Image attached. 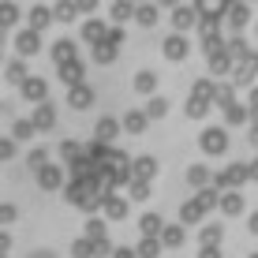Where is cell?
I'll list each match as a JSON object with an SVG mask.
<instances>
[{
	"label": "cell",
	"mask_w": 258,
	"mask_h": 258,
	"mask_svg": "<svg viewBox=\"0 0 258 258\" xmlns=\"http://www.w3.org/2000/svg\"><path fill=\"white\" fill-rule=\"evenodd\" d=\"M191 183H206V172H202V168H191Z\"/></svg>",
	"instance_id": "9a60e30c"
},
{
	"label": "cell",
	"mask_w": 258,
	"mask_h": 258,
	"mask_svg": "<svg viewBox=\"0 0 258 258\" xmlns=\"http://www.w3.org/2000/svg\"><path fill=\"white\" fill-rule=\"evenodd\" d=\"M202 258H221L217 251H210V247H206V251H202Z\"/></svg>",
	"instance_id": "ac0fdd59"
},
{
	"label": "cell",
	"mask_w": 258,
	"mask_h": 258,
	"mask_svg": "<svg viewBox=\"0 0 258 258\" xmlns=\"http://www.w3.org/2000/svg\"><path fill=\"white\" fill-rule=\"evenodd\" d=\"M168 56H180V52H187V41H180V38H168Z\"/></svg>",
	"instance_id": "7a4b0ae2"
},
{
	"label": "cell",
	"mask_w": 258,
	"mask_h": 258,
	"mask_svg": "<svg viewBox=\"0 0 258 258\" xmlns=\"http://www.w3.org/2000/svg\"><path fill=\"white\" fill-rule=\"evenodd\" d=\"M86 97H90V94H86V86H75V94H71V101H75V105H86Z\"/></svg>",
	"instance_id": "8fae6325"
},
{
	"label": "cell",
	"mask_w": 258,
	"mask_h": 258,
	"mask_svg": "<svg viewBox=\"0 0 258 258\" xmlns=\"http://www.w3.org/2000/svg\"><path fill=\"white\" fill-rule=\"evenodd\" d=\"M127 127H131V131L142 127V116H139V112H131V116H127Z\"/></svg>",
	"instance_id": "5bb4252c"
},
{
	"label": "cell",
	"mask_w": 258,
	"mask_h": 258,
	"mask_svg": "<svg viewBox=\"0 0 258 258\" xmlns=\"http://www.w3.org/2000/svg\"><path fill=\"white\" fill-rule=\"evenodd\" d=\"M109 217H123V202L120 199H109Z\"/></svg>",
	"instance_id": "9c48e42d"
},
{
	"label": "cell",
	"mask_w": 258,
	"mask_h": 258,
	"mask_svg": "<svg viewBox=\"0 0 258 258\" xmlns=\"http://www.w3.org/2000/svg\"><path fill=\"white\" fill-rule=\"evenodd\" d=\"M202 146H206L210 154H221V150H225V131H206V135H202Z\"/></svg>",
	"instance_id": "6da1fadb"
},
{
	"label": "cell",
	"mask_w": 258,
	"mask_h": 258,
	"mask_svg": "<svg viewBox=\"0 0 258 258\" xmlns=\"http://www.w3.org/2000/svg\"><path fill=\"white\" fill-rule=\"evenodd\" d=\"M154 83H157V79L150 75V71H142V75H139V90H150V86H154Z\"/></svg>",
	"instance_id": "30bf717a"
},
{
	"label": "cell",
	"mask_w": 258,
	"mask_h": 258,
	"mask_svg": "<svg viewBox=\"0 0 258 258\" xmlns=\"http://www.w3.org/2000/svg\"><path fill=\"white\" fill-rule=\"evenodd\" d=\"M38 123H41V127H49V123H52V112H49V109H41V116H38Z\"/></svg>",
	"instance_id": "e0dca14e"
},
{
	"label": "cell",
	"mask_w": 258,
	"mask_h": 258,
	"mask_svg": "<svg viewBox=\"0 0 258 258\" xmlns=\"http://www.w3.org/2000/svg\"><path fill=\"white\" fill-rule=\"evenodd\" d=\"M79 71H83V68L71 64V60H68V64H60V75H64V79H79Z\"/></svg>",
	"instance_id": "5b68a950"
},
{
	"label": "cell",
	"mask_w": 258,
	"mask_h": 258,
	"mask_svg": "<svg viewBox=\"0 0 258 258\" xmlns=\"http://www.w3.org/2000/svg\"><path fill=\"white\" fill-rule=\"evenodd\" d=\"M254 258H258V254H254Z\"/></svg>",
	"instance_id": "d6986e66"
},
{
	"label": "cell",
	"mask_w": 258,
	"mask_h": 258,
	"mask_svg": "<svg viewBox=\"0 0 258 258\" xmlns=\"http://www.w3.org/2000/svg\"><path fill=\"white\" fill-rule=\"evenodd\" d=\"M217 236H221L217 225H213V228H202V243H217Z\"/></svg>",
	"instance_id": "ba28073f"
},
{
	"label": "cell",
	"mask_w": 258,
	"mask_h": 258,
	"mask_svg": "<svg viewBox=\"0 0 258 258\" xmlns=\"http://www.w3.org/2000/svg\"><path fill=\"white\" fill-rule=\"evenodd\" d=\"M142 228H146V232H157V228H161V221H157V217H146V221H142Z\"/></svg>",
	"instance_id": "4fadbf2b"
},
{
	"label": "cell",
	"mask_w": 258,
	"mask_h": 258,
	"mask_svg": "<svg viewBox=\"0 0 258 258\" xmlns=\"http://www.w3.org/2000/svg\"><path fill=\"white\" fill-rule=\"evenodd\" d=\"M19 45H23V49H34V45H38V38H30V34H23V38H19Z\"/></svg>",
	"instance_id": "2e32d148"
},
{
	"label": "cell",
	"mask_w": 258,
	"mask_h": 258,
	"mask_svg": "<svg viewBox=\"0 0 258 258\" xmlns=\"http://www.w3.org/2000/svg\"><path fill=\"white\" fill-rule=\"evenodd\" d=\"M101 30H105L101 23H86V41H97V38H101Z\"/></svg>",
	"instance_id": "8992f818"
},
{
	"label": "cell",
	"mask_w": 258,
	"mask_h": 258,
	"mask_svg": "<svg viewBox=\"0 0 258 258\" xmlns=\"http://www.w3.org/2000/svg\"><path fill=\"white\" fill-rule=\"evenodd\" d=\"M41 187H56V168H45V172H41Z\"/></svg>",
	"instance_id": "52a82bcc"
},
{
	"label": "cell",
	"mask_w": 258,
	"mask_h": 258,
	"mask_svg": "<svg viewBox=\"0 0 258 258\" xmlns=\"http://www.w3.org/2000/svg\"><path fill=\"white\" fill-rule=\"evenodd\" d=\"M45 94V83H41V79H30V83H26V97H41Z\"/></svg>",
	"instance_id": "3957f363"
},
{
	"label": "cell",
	"mask_w": 258,
	"mask_h": 258,
	"mask_svg": "<svg viewBox=\"0 0 258 258\" xmlns=\"http://www.w3.org/2000/svg\"><path fill=\"white\" fill-rule=\"evenodd\" d=\"M239 176H247V168H243V165L228 168V172H225V183H239Z\"/></svg>",
	"instance_id": "277c9868"
},
{
	"label": "cell",
	"mask_w": 258,
	"mask_h": 258,
	"mask_svg": "<svg viewBox=\"0 0 258 258\" xmlns=\"http://www.w3.org/2000/svg\"><path fill=\"white\" fill-rule=\"evenodd\" d=\"M225 213H239V199H236V195H228V199H225Z\"/></svg>",
	"instance_id": "7c38bea8"
}]
</instances>
